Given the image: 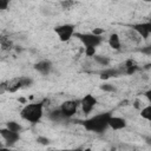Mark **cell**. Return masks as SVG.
Here are the masks:
<instances>
[{
  "instance_id": "1",
  "label": "cell",
  "mask_w": 151,
  "mask_h": 151,
  "mask_svg": "<svg viewBox=\"0 0 151 151\" xmlns=\"http://www.w3.org/2000/svg\"><path fill=\"white\" fill-rule=\"evenodd\" d=\"M111 117V112H104L92 116L83 122L85 130L94 133H103L109 127V119Z\"/></svg>"
},
{
  "instance_id": "2",
  "label": "cell",
  "mask_w": 151,
  "mask_h": 151,
  "mask_svg": "<svg viewBox=\"0 0 151 151\" xmlns=\"http://www.w3.org/2000/svg\"><path fill=\"white\" fill-rule=\"evenodd\" d=\"M44 106H45L44 101L28 103L21 109L20 117L31 124H37L41 120L44 116Z\"/></svg>"
},
{
  "instance_id": "3",
  "label": "cell",
  "mask_w": 151,
  "mask_h": 151,
  "mask_svg": "<svg viewBox=\"0 0 151 151\" xmlns=\"http://www.w3.org/2000/svg\"><path fill=\"white\" fill-rule=\"evenodd\" d=\"M74 37L81 42V45L84 46V48H88V47L97 48L103 42V40H104L103 34H96L93 32H88V33L76 32Z\"/></svg>"
},
{
  "instance_id": "4",
  "label": "cell",
  "mask_w": 151,
  "mask_h": 151,
  "mask_svg": "<svg viewBox=\"0 0 151 151\" xmlns=\"http://www.w3.org/2000/svg\"><path fill=\"white\" fill-rule=\"evenodd\" d=\"M54 33L57 34L59 41L61 42H67L70 41L74 34H76V26L73 24H61L58 25L53 28Z\"/></svg>"
},
{
  "instance_id": "5",
  "label": "cell",
  "mask_w": 151,
  "mask_h": 151,
  "mask_svg": "<svg viewBox=\"0 0 151 151\" xmlns=\"http://www.w3.org/2000/svg\"><path fill=\"white\" fill-rule=\"evenodd\" d=\"M79 107H80V99L79 100H77V99L76 100L74 99H68V100H65L59 106V109H60V111H61V113H63V116L65 118L73 117L77 113Z\"/></svg>"
},
{
  "instance_id": "6",
  "label": "cell",
  "mask_w": 151,
  "mask_h": 151,
  "mask_svg": "<svg viewBox=\"0 0 151 151\" xmlns=\"http://www.w3.org/2000/svg\"><path fill=\"white\" fill-rule=\"evenodd\" d=\"M97 103H98V100H97V98H96L93 94H91V93L85 94V96L80 99V109H81L83 113H84V114L91 113L92 110L94 109V106L97 105Z\"/></svg>"
},
{
  "instance_id": "7",
  "label": "cell",
  "mask_w": 151,
  "mask_h": 151,
  "mask_svg": "<svg viewBox=\"0 0 151 151\" xmlns=\"http://www.w3.org/2000/svg\"><path fill=\"white\" fill-rule=\"evenodd\" d=\"M132 29H134L143 40H147L149 37L151 35V22L149 20L146 21H143V22H136V24H132L130 26Z\"/></svg>"
},
{
  "instance_id": "8",
  "label": "cell",
  "mask_w": 151,
  "mask_h": 151,
  "mask_svg": "<svg viewBox=\"0 0 151 151\" xmlns=\"http://www.w3.org/2000/svg\"><path fill=\"white\" fill-rule=\"evenodd\" d=\"M0 134L2 137V139L7 143V145L12 146L14 145L19 139H20V133L19 132H14L12 130H9L8 127H1L0 129Z\"/></svg>"
},
{
  "instance_id": "9",
  "label": "cell",
  "mask_w": 151,
  "mask_h": 151,
  "mask_svg": "<svg viewBox=\"0 0 151 151\" xmlns=\"http://www.w3.org/2000/svg\"><path fill=\"white\" fill-rule=\"evenodd\" d=\"M52 68H53V64L48 59H42L34 64V70L41 76H48L52 72Z\"/></svg>"
},
{
  "instance_id": "10",
  "label": "cell",
  "mask_w": 151,
  "mask_h": 151,
  "mask_svg": "<svg viewBox=\"0 0 151 151\" xmlns=\"http://www.w3.org/2000/svg\"><path fill=\"white\" fill-rule=\"evenodd\" d=\"M22 88V85H21V81H20V78L17 77V78H13V79H9L5 83L1 84V91H6V92H17L18 90Z\"/></svg>"
},
{
  "instance_id": "11",
  "label": "cell",
  "mask_w": 151,
  "mask_h": 151,
  "mask_svg": "<svg viewBox=\"0 0 151 151\" xmlns=\"http://www.w3.org/2000/svg\"><path fill=\"white\" fill-rule=\"evenodd\" d=\"M127 126V122L125 118L123 117H119V116H112L110 117L109 119V127L113 131H119V130H123Z\"/></svg>"
},
{
  "instance_id": "12",
  "label": "cell",
  "mask_w": 151,
  "mask_h": 151,
  "mask_svg": "<svg viewBox=\"0 0 151 151\" xmlns=\"http://www.w3.org/2000/svg\"><path fill=\"white\" fill-rule=\"evenodd\" d=\"M107 44H109V46H110L112 50L119 51V50L122 48V41H120L119 34H117V33H111V34L109 35Z\"/></svg>"
},
{
  "instance_id": "13",
  "label": "cell",
  "mask_w": 151,
  "mask_h": 151,
  "mask_svg": "<svg viewBox=\"0 0 151 151\" xmlns=\"http://www.w3.org/2000/svg\"><path fill=\"white\" fill-rule=\"evenodd\" d=\"M138 64L134 59H127L124 63V73L126 74H133L136 71H138Z\"/></svg>"
},
{
  "instance_id": "14",
  "label": "cell",
  "mask_w": 151,
  "mask_h": 151,
  "mask_svg": "<svg viewBox=\"0 0 151 151\" xmlns=\"http://www.w3.org/2000/svg\"><path fill=\"white\" fill-rule=\"evenodd\" d=\"M123 73V70H117V68H106L100 73V79H109L111 77H118L119 74Z\"/></svg>"
},
{
  "instance_id": "15",
  "label": "cell",
  "mask_w": 151,
  "mask_h": 151,
  "mask_svg": "<svg viewBox=\"0 0 151 151\" xmlns=\"http://www.w3.org/2000/svg\"><path fill=\"white\" fill-rule=\"evenodd\" d=\"M48 117H50V119L53 120V122H59V120H61V119H65V117L63 116V113H61V111H60L59 107L52 110V111L50 112Z\"/></svg>"
},
{
  "instance_id": "16",
  "label": "cell",
  "mask_w": 151,
  "mask_h": 151,
  "mask_svg": "<svg viewBox=\"0 0 151 151\" xmlns=\"http://www.w3.org/2000/svg\"><path fill=\"white\" fill-rule=\"evenodd\" d=\"M140 117L147 122H151V104L144 106L143 109H140V112H139Z\"/></svg>"
},
{
  "instance_id": "17",
  "label": "cell",
  "mask_w": 151,
  "mask_h": 151,
  "mask_svg": "<svg viewBox=\"0 0 151 151\" xmlns=\"http://www.w3.org/2000/svg\"><path fill=\"white\" fill-rule=\"evenodd\" d=\"M93 59H94V61L97 63V64H99V65H101V66H109L110 65V58H107V57H105V55H99V54H94L93 57H92Z\"/></svg>"
},
{
  "instance_id": "18",
  "label": "cell",
  "mask_w": 151,
  "mask_h": 151,
  "mask_svg": "<svg viewBox=\"0 0 151 151\" xmlns=\"http://www.w3.org/2000/svg\"><path fill=\"white\" fill-rule=\"evenodd\" d=\"M6 127H8L9 130H12V131H14V132H21L22 131V126L18 123V122H15V120H9V122H7L6 123Z\"/></svg>"
},
{
  "instance_id": "19",
  "label": "cell",
  "mask_w": 151,
  "mask_h": 151,
  "mask_svg": "<svg viewBox=\"0 0 151 151\" xmlns=\"http://www.w3.org/2000/svg\"><path fill=\"white\" fill-rule=\"evenodd\" d=\"M126 35H127V38H129L130 40H132L133 42H139V41L142 40L140 35H139L134 29H132L131 27H130V29L126 32Z\"/></svg>"
},
{
  "instance_id": "20",
  "label": "cell",
  "mask_w": 151,
  "mask_h": 151,
  "mask_svg": "<svg viewBox=\"0 0 151 151\" xmlns=\"http://www.w3.org/2000/svg\"><path fill=\"white\" fill-rule=\"evenodd\" d=\"M20 78V81H21V85H22V88L25 87H31L33 85V79L28 76H21L19 77Z\"/></svg>"
},
{
  "instance_id": "21",
  "label": "cell",
  "mask_w": 151,
  "mask_h": 151,
  "mask_svg": "<svg viewBox=\"0 0 151 151\" xmlns=\"http://www.w3.org/2000/svg\"><path fill=\"white\" fill-rule=\"evenodd\" d=\"M1 47H2L4 51L11 50V48L13 47V42H12L8 38H2V39H1Z\"/></svg>"
},
{
  "instance_id": "22",
  "label": "cell",
  "mask_w": 151,
  "mask_h": 151,
  "mask_svg": "<svg viewBox=\"0 0 151 151\" xmlns=\"http://www.w3.org/2000/svg\"><path fill=\"white\" fill-rule=\"evenodd\" d=\"M100 90H103L104 92H110V93H112V92L116 91V86L112 85V84H109V83H104V84L100 85Z\"/></svg>"
},
{
  "instance_id": "23",
  "label": "cell",
  "mask_w": 151,
  "mask_h": 151,
  "mask_svg": "<svg viewBox=\"0 0 151 151\" xmlns=\"http://www.w3.org/2000/svg\"><path fill=\"white\" fill-rule=\"evenodd\" d=\"M74 1L73 0H61L60 1V6L63 7V9H71L73 6H74Z\"/></svg>"
},
{
  "instance_id": "24",
  "label": "cell",
  "mask_w": 151,
  "mask_h": 151,
  "mask_svg": "<svg viewBox=\"0 0 151 151\" xmlns=\"http://www.w3.org/2000/svg\"><path fill=\"white\" fill-rule=\"evenodd\" d=\"M11 5V0H0V9L6 11Z\"/></svg>"
},
{
  "instance_id": "25",
  "label": "cell",
  "mask_w": 151,
  "mask_h": 151,
  "mask_svg": "<svg viewBox=\"0 0 151 151\" xmlns=\"http://www.w3.org/2000/svg\"><path fill=\"white\" fill-rule=\"evenodd\" d=\"M85 54L87 57H93L96 54V48L94 47H88V48H85Z\"/></svg>"
},
{
  "instance_id": "26",
  "label": "cell",
  "mask_w": 151,
  "mask_h": 151,
  "mask_svg": "<svg viewBox=\"0 0 151 151\" xmlns=\"http://www.w3.org/2000/svg\"><path fill=\"white\" fill-rule=\"evenodd\" d=\"M37 142L40 143V144H42V145H47V144H50V139L46 138V137H38V138H37Z\"/></svg>"
},
{
  "instance_id": "27",
  "label": "cell",
  "mask_w": 151,
  "mask_h": 151,
  "mask_svg": "<svg viewBox=\"0 0 151 151\" xmlns=\"http://www.w3.org/2000/svg\"><path fill=\"white\" fill-rule=\"evenodd\" d=\"M142 52H143V53H145V54L151 55V44H150V45H147V46H145V47H143V48H142Z\"/></svg>"
},
{
  "instance_id": "28",
  "label": "cell",
  "mask_w": 151,
  "mask_h": 151,
  "mask_svg": "<svg viewBox=\"0 0 151 151\" xmlns=\"http://www.w3.org/2000/svg\"><path fill=\"white\" fill-rule=\"evenodd\" d=\"M144 96H145V98H146V100L151 104V88H149V90H146L145 92H144Z\"/></svg>"
},
{
  "instance_id": "29",
  "label": "cell",
  "mask_w": 151,
  "mask_h": 151,
  "mask_svg": "<svg viewBox=\"0 0 151 151\" xmlns=\"http://www.w3.org/2000/svg\"><path fill=\"white\" fill-rule=\"evenodd\" d=\"M144 139H145V143H146L147 145H151V136H149V137H145Z\"/></svg>"
},
{
  "instance_id": "30",
  "label": "cell",
  "mask_w": 151,
  "mask_h": 151,
  "mask_svg": "<svg viewBox=\"0 0 151 151\" xmlns=\"http://www.w3.org/2000/svg\"><path fill=\"white\" fill-rule=\"evenodd\" d=\"M92 32H93V33H96V34H103L104 29H98V28H97V29H93Z\"/></svg>"
},
{
  "instance_id": "31",
  "label": "cell",
  "mask_w": 151,
  "mask_h": 151,
  "mask_svg": "<svg viewBox=\"0 0 151 151\" xmlns=\"http://www.w3.org/2000/svg\"><path fill=\"white\" fill-rule=\"evenodd\" d=\"M143 1H145V2H151V0H143Z\"/></svg>"
},
{
  "instance_id": "32",
  "label": "cell",
  "mask_w": 151,
  "mask_h": 151,
  "mask_svg": "<svg viewBox=\"0 0 151 151\" xmlns=\"http://www.w3.org/2000/svg\"><path fill=\"white\" fill-rule=\"evenodd\" d=\"M149 21H150V22H151V18H150V19H149Z\"/></svg>"
}]
</instances>
